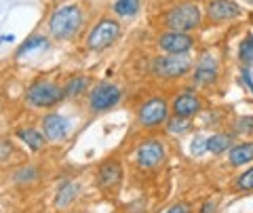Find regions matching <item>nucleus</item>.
<instances>
[{
	"instance_id": "obj_1",
	"label": "nucleus",
	"mask_w": 253,
	"mask_h": 213,
	"mask_svg": "<svg viewBox=\"0 0 253 213\" xmlns=\"http://www.w3.org/2000/svg\"><path fill=\"white\" fill-rule=\"evenodd\" d=\"M84 23V13L78 4L70 2V4H61L57 6L51 17H49V32L53 38H57V41H70L72 36H76L81 32Z\"/></svg>"
},
{
	"instance_id": "obj_2",
	"label": "nucleus",
	"mask_w": 253,
	"mask_h": 213,
	"mask_svg": "<svg viewBox=\"0 0 253 213\" xmlns=\"http://www.w3.org/2000/svg\"><path fill=\"white\" fill-rule=\"evenodd\" d=\"M163 23L167 30L173 32H192L201 28L203 23V11L196 2H179L173 4L167 13L163 15Z\"/></svg>"
},
{
	"instance_id": "obj_3",
	"label": "nucleus",
	"mask_w": 253,
	"mask_h": 213,
	"mask_svg": "<svg viewBox=\"0 0 253 213\" xmlns=\"http://www.w3.org/2000/svg\"><path fill=\"white\" fill-rule=\"evenodd\" d=\"M63 97H66L63 95V86H59L53 81H42V78L34 81L26 91V101L36 110L55 108L57 104H61Z\"/></svg>"
},
{
	"instance_id": "obj_4",
	"label": "nucleus",
	"mask_w": 253,
	"mask_h": 213,
	"mask_svg": "<svg viewBox=\"0 0 253 213\" xmlns=\"http://www.w3.org/2000/svg\"><path fill=\"white\" fill-rule=\"evenodd\" d=\"M194 61L186 55H161V57L152 59V66H150V72L156 78H163V81H175V78H184L192 72Z\"/></svg>"
},
{
	"instance_id": "obj_5",
	"label": "nucleus",
	"mask_w": 253,
	"mask_h": 213,
	"mask_svg": "<svg viewBox=\"0 0 253 213\" xmlns=\"http://www.w3.org/2000/svg\"><path fill=\"white\" fill-rule=\"evenodd\" d=\"M118 36H121V23L112 17H104L99 19L95 26L89 30V34H86V49L93 51V53H101L110 49L116 41Z\"/></svg>"
},
{
	"instance_id": "obj_6",
	"label": "nucleus",
	"mask_w": 253,
	"mask_h": 213,
	"mask_svg": "<svg viewBox=\"0 0 253 213\" xmlns=\"http://www.w3.org/2000/svg\"><path fill=\"white\" fill-rule=\"evenodd\" d=\"M169 114L171 106L167 104V99L163 95H154L137 108V123L146 129H156L169 121Z\"/></svg>"
},
{
	"instance_id": "obj_7",
	"label": "nucleus",
	"mask_w": 253,
	"mask_h": 213,
	"mask_svg": "<svg viewBox=\"0 0 253 213\" xmlns=\"http://www.w3.org/2000/svg\"><path fill=\"white\" fill-rule=\"evenodd\" d=\"M121 99H123V91L114 83H99L89 93V110L95 114L108 112V110L121 104Z\"/></svg>"
},
{
	"instance_id": "obj_8",
	"label": "nucleus",
	"mask_w": 253,
	"mask_h": 213,
	"mask_svg": "<svg viewBox=\"0 0 253 213\" xmlns=\"http://www.w3.org/2000/svg\"><path fill=\"white\" fill-rule=\"evenodd\" d=\"M165 156H167V150L161 139H144L135 148V165L146 171L161 167L165 163Z\"/></svg>"
},
{
	"instance_id": "obj_9",
	"label": "nucleus",
	"mask_w": 253,
	"mask_h": 213,
	"mask_svg": "<svg viewBox=\"0 0 253 213\" xmlns=\"http://www.w3.org/2000/svg\"><path fill=\"white\" fill-rule=\"evenodd\" d=\"M194 44L196 43L190 32H173V30H167V32H163L156 38V46L167 55H186L192 51Z\"/></svg>"
},
{
	"instance_id": "obj_10",
	"label": "nucleus",
	"mask_w": 253,
	"mask_h": 213,
	"mask_svg": "<svg viewBox=\"0 0 253 213\" xmlns=\"http://www.w3.org/2000/svg\"><path fill=\"white\" fill-rule=\"evenodd\" d=\"M219 78V64L217 57L211 53H203L194 64V72H192V83L196 86H211L215 85Z\"/></svg>"
},
{
	"instance_id": "obj_11",
	"label": "nucleus",
	"mask_w": 253,
	"mask_h": 213,
	"mask_svg": "<svg viewBox=\"0 0 253 213\" xmlns=\"http://www.w3.org/2000/svg\"><path fill=\"white\" fill-rule=\"evenodd\" d=\"M95 181H97V188L101 192H106V194L114 192L123 184V165L116 159L101 163L97 173H95Z\"/></svg>"
},
{
	"instance_id": "obj_12",
	"label": "nucleus",
	"mask_w": 253,
	"mask_h": 213,
	"mask_svg": "<svg viewBox=\"0 0 253 213\" xmlns=\"http://www.w3.org/2000/svg\"><path fill=\"white\" fill-rule=\"evenodd\" d=\"M203 110V99L196 91H181L177 93L171 101V112L173 116H179V118H194L196 114H201Z\"/></svg>"
},
{
	"instance_id": "obj_13",
	"label": "nucleus",
	"mask_w": 253,
	"mask_h": 213,
	"mask_svg": "<svg viewBox=\"0 0 253 213\" xmlns=\"http://www.w3.org/2000/svg\"><path fill=\"white\" fill-rule=\"evenodd\" d=\"M70 131H72V125H70V121L63 114H57V112H49L42 116V133L46 141H63Z\"/></svg>"
},
{
	"instance_id": "obj_14",
	"label": "nucleus",
	"mask_w": 253,
	"mask_h": 213,
	"mask_svg": "<svg viewBox=\"0 0 253 213\" xmlns=\"http://www.w3.org/2000/svg\"><path fill=\"white\" fill-rule=\"evenodd\" d=\"M205 13H207V19L213 23H226L241 17V6L234 0H209Z\"/></svg>"
},
{
	"instance_id": "obj_15",
	"label": "nucleus",
	"mask_w": 253,
	"mask_h": 213,
	"mask_svg": "<svg viewBox=\"0 0 253 213\" xmlns=\"http://www.w3.org/2000/svg\"><path fill=\"white\" fill-rule=\"evenodd\" d=\"M15 135H17V139L23 141L30 150H34V152H41V150H44V146H46L44 133L36 127H19L15 131Z\"/></svg>"
},
{
	"instance_id": "obj_16",
	"label": "nucleus",
	"mask_w": 253,
	"mask_h": 213,
	"mask_svg": "<svg viewBox=\"0 0 253 213\" xmlns=\"http://www.w3.org/2000/svg\"><path fill=\"white\" fill-rule=\"evenodd\" d=\"M253 161V141H241V144H232L228 150V163L232 167H241Z\"/></svg>"
},
{
	"instance_id": "obj_17",
	"label": "nucleus",
	"mask_w": 253,
	"mask_h": 213,
	"mask_svg": "<svg viewBox=\"0 0 253 213\" xmlns=\"http://www.w3.org/2000/svg\"><path fill=\"white\" fill-rule=\"evenodd\" d=\"M76 199H78V184L66 179V181H63V184L57 188V192H55V207H57V209H66V207H70V205H72Z\"/></svg>"
},
{
	"instance_id": "obj_18",
	"label": "nucleus",
	"mask_w": 253,
	"mask_h": 213,
	"mask_svg": "<svg viewBox=\"0 0 253 213\" xmlns=\"http://www.w3.org/2000/svg\"><path fill=\"white\" fill-rule=\"evenodd\" d=\"M232 148V135L230 133H215L205 139V150L211 154H224Z\"/></svg>"
},
{
	"instance_id": "obj_19",
	"label": "nucleus",
	"mask_w": 253,
	"mask_h": 213,
	"mask_svg": "<svg viewBox=\"0 0 253 213\" xmlns=\"http://www.w3.org/2000/svg\"><path fill=\"white\" fill-rule=\"evenodd\" d=\"M86 89H89V76H72L70 81L63 85V95H66L68 99H76L86 93Z\"/></svg>"
},
{
	"instance_id": "obj_20",
	"label": "nucleus",
	"mask_w": 253,
	"mask_h": 213,
	"mask_svg": "<svg viewBox=\"0 0 253 213\" xmlns=\"http://www.w3.org/2000/svg\"><path fill=\"white\" fill-rule=\"evenodd\" d=\"M139 9H141V0H116L114 6H112L114 15L125 17V19L135 17V15L139 13Z\"/></svg>"
},
{
	"instance_id": "obj_21",
	"label": "nucleus",
	"mask_w": 253,
	"mask_h": 213,
	"mask_svg": "<svg viewBox=\"0 0 253 213\" xmlns=\"http://www.w3.org/2000/svg\"><path fill=\"white\" fill-rule=\"evenodd\" d=\"M49 46V41H46V36H32V38H28L26 43H23L19 49H17V53H15V57L17 59H21L23 55H28V53H32V51H41V49H46Z\"/></svg>"
},
{
	"instance_id": "obj_22",
	"label": "nucleus",
	"mask_w": 253,
	"mask_h": 213,
	"mask_svg": "<svg viewBox=\"0 0 253 213\" xmlns=\"http://www.w3.org/2000/svg\"><path fill=\"white\" fill-rule=\"evenodd\" d=\"M38 175H41V173H38L34 165H26V167H19L13 173V181L15 184H32V181L38 179Z\"/></svg>"
},
{
	"instance_id": "obj_23",
	"label": "nucleus",
	"mask_w": 253,
	"mask_h": 213,
	"mask_svg": "<svg viewBox=\"0 0 253 213\" xmlns=\"http://www.w3.org/2000/svg\"><path fill=\"white\" fill-rule=\"evenodd\" d=\"M165 127H167L169 133H173V135H181V133H186L188 131V118H179V116H173L169 118L167 123H165Z\"/></svg>"
},
{
	"instance_id": "obj_24",
	"label": "nucleus",
	"mask_w": 253,
	"mask_h": 213,
	"mask_svg": "<svg viewBox=\"0 0 253 213\" xmlns=\"http://www.w3.org/2000/svg\"><path fill=\"white\" fill-rule=\"evenodd\" d=\"M234 188H236V190H243V192L253 190V167H251V169H247L245 173H241V175L236 177Z\"/></svg>"
},
{
	"instance_id": "obj_25",
	"label": "nucleus",
	"mask_w": 253,
	"mask_h": 213,
	"mask_svg": "<svg viewBox=\"0 0 253 213\" xmlns=\"http://www.w3.org/2000/svg\"><path fill=\"white\" fill-rule=\"evenodd\" d=\"M234 133H239V135H249V133H253V116H241L239 121L234 123Z\"/></svg>"
},
{
	"instance_id": "obj_26",
	"label": "nucleus",
	"mask_w": 253,
	"mask_h": 213,
	"mask_svg": "<svg viewBox=\"0 0 253 213\" xmlns=\"http://www.w3.org/2000/svg\"><path fill=\"white\" fill-rule=\"evenodd\" d=\"M239 55H241V61H245V64H253V44H251V41H245L241 44Z\"/></svg>"
},
{
	"instance_id": "obj_27",
	"label": "nucleus",
	"mask_w": 253,
	"mask_h": 213,
	"mask_svg": "<svg viewBox=\"0 0 253 213\" xmlns=\"http://www.w3.org/2000/svg\"><path fill=\"white\" fill-rule=\"evenodd\" d=\"M11 152H13L11 141H0V163H4L6 159H9Z\"/></svg>"
},
{
	"instance_id": "obj_28",
	"label": "nucleus",
	"mask_w": 253,
	"mask_h": 213,
	"mask_svg": "<svg viewBox=\"0 0 253 213\" xmlns=\"http://www.w3.org/2000/svg\"><path fill=\"white\" fill-rule=\"evenodd\" d=\"M163 213H190V205L188 203H175L169 209H165Z\"/></svg>"
},
{
	"instance_id": "obj_29",
	"label": "nucleus",
	"mask_w": 253,
	"mask_h": 213,
	"mask_svg": "<svg viewBox=\"0 0 253 213\" xmlns=\"http://www.w3.org/2000/svg\"><path fill=\"white\" fill-rule=\"evenodd\" d=\"M215 207H217V203H215V201H205L201 213H215Z\"/></svg>"
},
{
	"instance_id": "obj_30",
	"label": "nucleus",
	"mask_w": 253,
	"mask_h": 213,
	"mask_svg": "<svg viewBox=\"0 0 253 213\" xmlns=\"http://www.w3.org/2000/svg\"><path fill=\"white\" fill-rule=\"evenodd\" d=\"M245 2H249V4H253V0H245Z\"/></svg>"
},
{
	"instance_id": "obj_31",
	"label": "nucleus",
	"mask_w": 253,
	"mask_h": 213,
	"mask_svg": "<svg viewBox=\"0 0 253 213\" xmlns=\"http://www.w3.org/2000/svg\"><path fill=\"white\" fill-rule=\"evenodd\" d=\"M249 41H251V44H253V36H251V38H249Z\"/></svg>"
}]
</instances>
